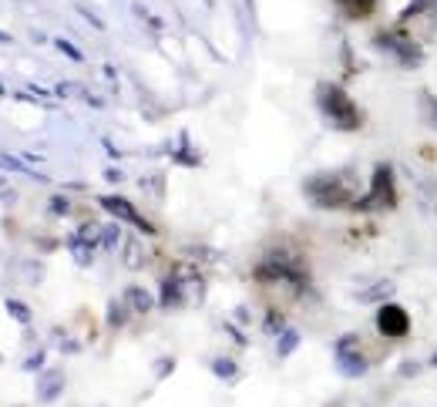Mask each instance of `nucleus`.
Listing matches in <instances>:
<instances>
[{
    "label": "nucleus",
    "mask_w": 437,
    "mask_h": 407,
    "mask_svg": "<svg viewBox=\"0 0 437 407\" xmlns=\"http://www.w3.org/2000/svg\"><path fill=\"white\" fill-rule=\"evenodd\" d=\"M353 175L350 172H320V175H310L303 182V196L310 199L313 206L320 209H343V206H353Z\"/></svg>",
    "instance_id": "nucleus-1"
},
{
    "label": "nucleus",
    "mask_w": 437,
    "mask_h": 407,
    "mask_svg": "<svg viewBox=\"0 0 437 407\" xmlns=\"http://www.w3.org/2000/svg\"><path fill=\"white\" fill-rule=\"evenodd\" d=\"M316 101H320V112L330 118V125L340 128V131H357V128L364 125V114L357 108V101L340 85L323 81V85L316 88Z\"/></svg>",
    "instance_id": "nucleus-2"
},
{
    "label": "nucleus",
    "mask_w": 437,
    "mask_h": 407,
    "mask_svg": "<svg viewBox=\"0 0 437 407\" xmlns=\"http://www.w3.org/2000/svg\"><path fill=\"white\" fill-rule=\"evenodd\" d=\"M397 206V185H394V169L381 162L377 169H373V179H370V189L364 199H357L353 202V209L357 212H387Z\"/></svg>",
    "instance_id": "nucleus-3"
},
{
    "label": "nucleus",
    "mask_w": 437,
    "mask_h": 407,
    "mask_svg": "<svg viewBox=\"0 0 437 407\" xmlns=\"http://www.w3.org/2000/svg\"><path fill=\"white\" fill-rule=\"evenodd\" d=\"M256 280L259 283H280V286H286L289 293H303V290H306V273H303L297 263L280 259V256L259 263V266H256Z\"/></svg>",
    "instance_id": "nucleus-4"
},
{
    "label": "nucleus",
    "mask_w": 437,
    "mask_h": 407,
    "mask_svg": "<svg viewBox=\"0 0 437 407\" xmlns=\"http://www.w3.org/2000/svg\"><path fill=\"white\" fill-rule=\"evenodd\" d=\"M377 44H381L387 54H394L400 64H407V68H414V64H421L424 61V51H421V44L410 37L404 28H390V30H383L381 37H377Z\"/></svg>",
    "instance_id": "nucleus-5"
},
{
    "label": "nucleus",
    "mask_w": 437,
    "mask_h": 407,
    "mask_svg": "<svg viewBox=\"0 0 437 407\" xmlns=\"http://www.w3.org/2000/svg\"><path fill=\"white\" fill-rule=\"evenodd\" d=\"M98 206H101L104 212H112L118 223L135 225V229H138V232H145V236H155V225L148 223V219H145V216H141V212L135 209V206H131L128 199H121V196H101V199H98Z\"/></svg>",
    "instance_id": "nucleus-6"
},
{
    "label": "nucleus",
    "mask_w": 437,
    "mask_h": 407,
    "mask_svg": "<svg viewBox=\"0 0 437 407\" xmlns=\"http://www.w3.org/2000/svg\"><path fill=\"white\" fill-rule=\"evenodd\" d=\"M377 330L383 337H407L410 334V313L400 303H383L377 309Z\"/></svg>",
    "instance_id": "nucleus-7"
},
{
    "label": "nucleus",
    "mask_w": 437,
    "mask_h": 407,
    "mask_svg": "<svg viewBox=\"0 0 437 407\" xmlns=\"http://www.w3.org/2000/svg\"><path fill=\"white\" fill-rule=\"evenodd\" d=\"M337 367L343 377H364L367 374V357L357 350V337H343L337 340Z\"/></svg>",
    "instance_id": "nucleus-8"
},
{
    "label": "nucleus",
    "mask_w": 437,
    "mask_h": 407,
    "mask_svg": "<svg viewBox=\"0 0 437 407\" xmlns=\"http://www.w3.org/2000/svg\"><path fill=\"white\" fill-rule=\"evenodd\" d=\"M61 394H64V374L61 370H44L37 377V401L41 404H54Z\"/></svg>",
    "instance_id": "nucleus-9"
},
{
    "label": "nucleus",
    "mask_w": 437,
    "mask_h": 407,
    "mask_svg": "<svg viewBox=\"0 0 437 407\" xmlns=\"http://www.w3.org/2000/svg\"><path fill=\"white\" fill-rule=\"evenodd\" d=\"M337 7L350 20H364V17H370L377 11V0H337Z\"/></svg>",
    "instance_id": "nucleus-10"
},
{
    "label": "nucleus",
    "mask_w": 437,
    "mask_h": 407,
    "mask_svg": "<svg viewBox=\"0 0 437 407\" xmlns=\"http://www.w3.org/2000/svg\"><path fill=\"white\" fill-rule=\"evenodd\" d=\"M68 249H71V256H74V259H78L81 266H91V256H95V242H91L88 236H81V232H78V236H71V239H68Z\"/></svg>",
    "instance_id": "nucleus-11"
},
{
    "label": "nucleus",
    "mask_w": 437,
    "mask_h": 407,
    "mask_svg": "<svg viewBox=\"0 0 437 407\" xmlns=\"http://www.w3.org/2000/svg\"><path fill=\"white\" fill-rule=\"evenodd\" d=\"M125 303L135 309V313H148V309L155 307L152 293H148V290H141V286H131V290H128V293H125Z\"/></svg>",
    "instance_id": "nucleus-12"
},
{
    "label": "nucleus",
    "mask_w": 437,
    "mask_h": 407,
    "mask_svg": "<svg viewBox=\"0 0 437 407\" xmlns=\"http://www.w3.org/2000/svg\"><path fill=\"white\" fill-rule=\"evenodd\" d=\"M182 283H179V276L172 273V276H165V283H162V307H179L182 303Z\"/></svg>",
    "instance_id": "nucleus-13"
},
{
    "label": "nucleus",
    "mask_w": 437,
    "mask_h": 407,
    "mask_svg": "<svg viewBox=\"0 0 437 407\" xmlns=\"http://www.w3.org/2000/svg\"><path fill=\"white\" fill-rule=\"evenodd\" d=\"M383 296H394V283H390V280H381L377 286L364 290V293H360V300H364V303H373V300H383Z\"/></svg>",
    "instance_id": "nucleus-14"
},
{
    "label": "nucleus",
    "mask_w": 437,
    "mask_h": 407,
    "mask_svg": "<svg viewBox=\"0 0 437 407\" xmlns=\"http://www.w3.org/2000/svg\"><path fill=\"white\" fill-rule=\"evenodd\" d=\"M212 370H215V377H222V380H236V377H239V367H236V360H229V357L212 360Z\"/></svg>",
    "instance_id": "nucleus-15"
},
{
    "label": "nucleus",
    "mask_w": 437,
    "mask_h": 407,
    "mask_svg": "<svg viewBox=\"0 0 437 407\" xmlns=\"http://www.w3.org/2000/svg\"><path fill=\"white\" fill-rule=\"evenodd\" d=\"M414 14H424V17H431V24L437 28V0H417L414 7H410L404 17H414Z\"/></svg>",
    "instance_id": "nucleus-16"
},
{
    "label": "nucleus",
    "mask_w": 437,
    "mask_h": 407,
    "mask_svg": "<svg viewBox=\"0 0 437 407\" xmlns=\"http://www.w3.org/2000/svg\"><path fill=\"white\" fill-rule=\"evenodd\" d=\"M297 343H299L297 330H282L280 334V357H289V353L297 350Z\"/></svg>",
    "instance_id": "nucleus-17"
},
{
    "label": "nucleus",
    "mask_w": 437,
    "mask_h": 407,
    "mask_svg": "<svg viewBox=\"0 0 437 407\" xmlns=\"http://www.w3.org/2000/svg\"><path fill=\"white\" fill-rule=\"evenodd\" d=\"M7 313H11V317H14L17 323H24V326L30 323V309L24 307L20 300H7Z\"/></svg>",
    "instance_id": "nucleus-18"
},
{
    "label": "nucleus",
    "mask_w": 437,
    "mask_h": 407,
    "mask_svg": "<svg viewBox=\"0 0 437 407\" xmlns=\"http://www.w3.org/2000/svg\"><path fill=\"white\" fill-rule=\"evenodd\" d=\"M424 114H427V122L437 128V95H424Z\"/></svg>",
    "instance_id": "nucleus-19"
},
{
    "label": "nucleus",
    "mask_w": 437,
    "mask_h": 407,
    "mask_svg": "<svg viewBox=\"0 0 437 407\" xmlns=\"http://www.w3.org/2000/svg\"><path fill=\"white\" fill-rule=\"evenodd\" d=\"M118 239H121L118 225H101V246H118Z\"/></svg>",
    "instance_id": "nucleus-20"
},
{
    "label": "nucleus",
    "mask_w": 437,
    "mask_h": 407,
    "mask_svg": "<svg viewBox=\"0 0 437 407\" xmlns=\"http://www.w3.org/2000/svg\"><path fill=\"white\" fill-rule=\"evenodd\" d=\"M108 323H112V326H121V323H125V309H121V303H118V300L108 307Z\"/></svg>",
    "instance_id": "nucleus-21"
},
{
    "label": "nucleus",
    "mask_w": 437,
    "mask_h": 407,
    "mask_svg": "<svg viewBox=\"0 0 437 407\" xmlns=\"http://www.w3.org/2000/svg\"><path fill=\"white\" fill-rule=\"evenodd\" d=\"M266 330H269V334H282V330H286V323H282V317H276V313H269V317H266Z\"/></svg>",
    "instance_id": "nucleus-22"
},
{
    "label": "nucleus",
    "mask_w": 437,
    "mask_h": 407,
    "mask_svg": "<svg viewBox=\"0 0 437 407\" xmlns=\"http://www.w3.org/2000/svg\"><path fill=\"white\" fill-rule=\"evenodd\" d=\"M51 212H54V216H68V199L54 196V199H51Z\"/></svg>",
    "instance_id": "nucleus-23"
},
{
    "label": "nucleus",
    "mask_w": 437,
    "mask_h": 407,
    "mask_svg": "<svg viewBox=\"0 0 437 407\" xmlns=\"http://www.w3.org/2000/svg\"><path fill=\"white\" fill-rule=\"evenodd\" d=\"M57 47H61V51H64L71 61H81V57H85L81 51H78V47H74V44H68V41H57Z\"/></svg>",
    "instance_id": "nucleus-24"
},
{
    "label": "nucleus",
    "mask_w": 437,
    "mask_h": 407,
    "mask_svg": "<svg viewBox=\"0 0 437 407\" xmlns=\"http://www.w3.org/2000/svg\"><path fill=\"white\" fill-rule=\"evenodd\" d=\"M41 364H44V353H41V350L34 353V357H28V360H24V367H28V370H41Z\"/></svg>",
    "instance_id": "nucleus-25"
},
{
    "label": "nucleus",
    "mask_w": 437,
    "mask_h": 407,
    "mask_svg": "<svg viewBox=\"0 0 437 407\" xmlns=\"http://www.w3.org/2000/svg\"><path fill=\"white\" fill-rule=\"evenodd\" d=\"M128 266H138V242H128Z\"/></svg>",
    "instance_id": "nucleus-26"
},
{
    "label": "nucleus",
    "mask_w": 437,
    "mask_h": 407,
    "mask_svg": "<svg viewBox=\"0 0 437 407\" xmlns=\"http://www.w3.org/2000/svg\"><path fill=\"white\" fill-rule=\"evenodd\" d=\"M434 367H437V353H434Z\"/></svg>",
    "instance_id": "nucleus-27"
},
{
    "label": "nucleus",
    "mask_w": 437,
    "mask_h": 407,
    "mask_svg": "<svg viewBox=\"0 0 437 407\" xmlns=\"http://www.w3.org/2000/svg\"><path fill=\"white\" fill-rule=\"evenodd\" d=\"M0 189H4V182H0Z\"/></svg>",
    "instance_id": "nucleus-28"
}]
</instances>
